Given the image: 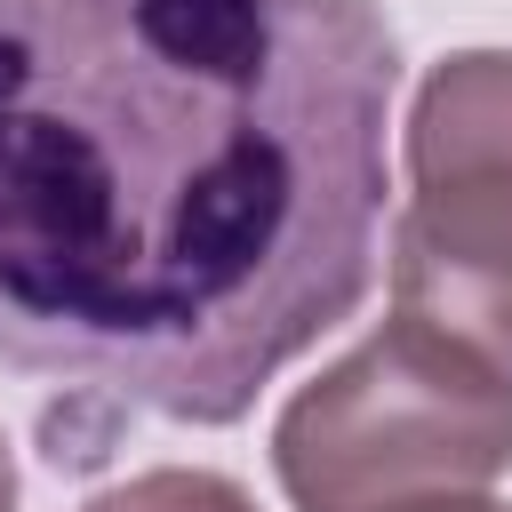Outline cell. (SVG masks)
<instances>
[{
    "label": "cell",
    "instance_id": "obj_1",
    "mask_svg": "<svg viewBox=\"0 0 512 512\" xmlns=\"http://www.w3.org/2000/svg\"><path fill=\"white\" fill-rule=\"evenodd\" d=\"M392 88L376 0H0V360L240 424L368 304Z\"/></svg>",
    "mask_w": 512,
    "mask_h": 512
},
{
    "label": "cell",
    "instance_id": "obj_2",
    "mask_svg": "<svg viewBox=\"0 0 512 512\" xmlns=\"http://www.w3.org/2000/svg\"><path fill=\"white\" fill-rule=\"evenodd\" d=\"M272 472L296 512L488 496V480L512 472V384L392 312L280 408Z\"/></svg>",
    "mask_w": 512,
    "mask_h": 512
},
{
    "label": "cell",
    "instance_id": "obj_3",
    "mask_svg": "<svg viewBox=\"0 0 512 512\" xmlns=\"http://www.w3.org/2000/svg\"><path fill=\"white\" fill-rule=\"evenodd\" d=\"M392 312L512 384V48H456L408 104Z\"/></svg>",
    "mask_w": 512,
    "mask_h": 512
},
{
    "label": "cell",
    "instance_id": "obj_4",
    "mask_svg": "<svg viewBox=\"0 0 512 512\" xmlns=\"http://www.w3.org/2000/svg\"><path fill=\"white\" fill-rule=\"evenodd\" d=\"M80 512H256V504H248V488L224 480V472H200V464H152V472L120 480V488L88 496Z\"/></svg>",
    "mask_w": 512,
    "mask_h": 512
},
{
    "label": "cell",
    "instance_id": "obj_5",
    "mask_svg": "<svg viewBox=\"0 0 512 512\" xmlns=\"http://www.w3.org/2000/svg\"><path fill=\"white\" fill-rule=\"evenodd\" d=\"M392 512H512L496 496H424V504H392Z\"/></svg>",
    "mask_w": 512,
    "mask_h": 512
},
{
    "label": "cell",
    "instance_id": "obj_6",
    "mask_svg": "<svg viewBox=\"0 0 512 512\" xmlns=\"http://www.w3.org/2000/svg\"><path fill=\"white\" fill-rule=\"evenodd\" d=\"M0 512H16V456H8V440H0Z\"/></svg>",
    "mask_w": 512,
    "mask_h": 512
}]
</instances>
